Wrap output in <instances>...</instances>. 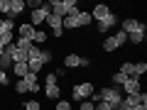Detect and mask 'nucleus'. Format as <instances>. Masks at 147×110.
Returning <instances> with one entry per match:
<instances>
[{
	"instance_id": "obj_1",
	"label": "nucleus",
	"mask_w": 147,
	"mask_h": 110,
	"mask_svg": "<svg viewBox=\"0 0 147 110\" xmlns=\"http://www.w3.org/2000/svg\"><path fill=\"white\" fill-rule=\"evenodd\" d=\"M49 10H52V15H57V17L64 20V17L79 12V3L76 0H52L49 3Z\"/></svg>"
},
{
	"instance_id": "obj_2",
	"label": "nucleus",
	"mask_w": 147,
	"mask_h": 110,
	"mask_svg": "<svg viewBox=\"0 0 147 110\" xmlns=\"http://www.w3.org/2000/svg\"><path fill=\"white\" fill-rule=\"evenodd\" d=\"M98 95H100V100H103V103H108V105H110V108H118V105L123 103V93L115 88V86L98 91Z\"/></svg>"
},
{
	"instance_id": "obj_3",
	"label": "nucleus",
	"mask_w": 147,
	"mask_h": 110,
	"mask_svg": "<svg viewBox=\"0 0 147 110\" xmlns=\"http://www.w3.org/2000/svg\"><path fill=\"white\" fill-rule=\"evenodd\" d=\"M91 93H93V83H88V81H84V83H76L71 88V98L76 100V103H81V100H88Z\"/></svg>"
},
{
	"instance_id": "obj_4",
	"label": "nucleus",
	"mask_w": 147,
	"mask_h": 110,
	"mask_svg": "<svg viewBox=\"0 0 147 110\" xmlns=\"http://www.w3.org/2000/svg\"><path fill=\"white\" fill-rule=\"evenodd\" d=\"M52 15V10H49V3H42V5L37 7V10L30 12V25L37 27V25H42V22H47V17Z\"/></svg>"
},
{
	"instance_id": "obj_5",
	"label": "nucleus",
	"mask_w": 147,
	"mask_h": 110,
	"mask_svg": "<svg viewBox=\"0 0 147 110\" xmlns=\"http://www.w3.org/2000/svg\"><path fill=\"white\" fill-rule=\"evenodd\" d=\"M20 81L27 86V93H39V88H42L39 81H37V73H27V76H22Z\"/></svg>"
},
{
	"instance_id": "obj_6",
	"label": "nucleus",
	"mask_w": 147,
	"mask_h": 110,
	"mask_svg": "<svg viewBox=\"0 0 147 110\" xmlns=\"http://www.w3.org/2000/svg\"><path fill=\"white\" fill-rule=\"evenodd\" d=\"M115 25H118V15H115V12H110L108 17H103V20L98 22V32H100V34H103V32H110Z\"/></svg>"
},
{
	"instance_id": "obj_7",
	"label": "nucleus",
	"mask_w": 147,
	"mask_h": 110,
	"mask_svg": "<svg viewBox=\"0 0 147 110\" xmlns=\"http://www.w3.org/2000/svg\"><path fill=\"white\" fill-rule=\"evenodd\" d=\"M47 25L52 27V34L57 37V39H59V37H64V27H61V17H57V15H49V17H47Z\"/></svg>"
},
{
	"instance_id": "obj_8",
	"label": "nucleus",
	"mask_w": 147,
	"mask_h": 110,
	"mask_svg": "<svg viewBox=\"0 0 147 110\" xmlns=\"http://www.w3.org/2000/svg\"><path fill=\"white\" fill-rule=\"evenodd\" d=\"M25 10H27L25 0H10V12H7V17H10V20H15V17L22 15Z\"/></svg>"
},
{
	"instance_id": "obj_9",
	"label": "nucleus",
	"mask_w": 147,
	"mask_h": 110,
	"mask_svg": "<svg viewBox=\"0 0 147 110\" xmlns=\"http://www.w3.org/2000/svg\"><path fill=\"white\" fill-rule=\"evenodd\" d=\"M123 103L127 105V108H135V105H140V103H147V93H132V95H127V98H123Z\"/></svg>"
},
{
	"instance_id": "obj_10",
	"label": "nucleus",
	"mask_w": 147,
	"mask_h": 110,
	"mask_svg": "<svg viewBox=\"0 0 147 110\" xmlns=\"http://www.w3.org/2000/svg\"><path fill=\"white\" fill-rule=\"evenodd\" d=\"M34 30H37V27H32L30 22H25V25H17V34H20V39H30V42H32Z\"/></svg>"
},
{
	"instance_id": "obj_11",
	"label": "nucleus",
	"mask_w": 147,
	"mask_h": 110,
	"mask_svg": "<svg viewBox=\"0 0 147 110\" xmlns=\"http://www.w3.org/2000/svg\"><path fill=\"white\" fill-rule=\"evenodd\" d=\"M123 88H125V93H127V95H132V93H140V78H135V76L125 78Z\"/></svg>"
},
{
	"instance_id": "obj_12",
	"label": "nucleus",
	"mask_w": 147,
	"mask_h": 110,
	"mask_svg": "<svg viewBox=\"0 0 147 110\" xmlns=\"http://www.w3.org/2000/svg\"><path fill=\"white\" fill-rule=\"evenodd\" d=\"M145 37H147V30H145V25H140V30H135L132 34H127V42L142 44V42H145Z\"/></svg>"
},
{
	"instance_id": "obj_13",
	"label": "nucleus",
	"mask_w": 147,
	"mask_h": 110,
	"mask_svg": "<svg viewBox=\"0 0 147 110\" xmlns=\"http://www.w3.org/2000/svg\"><path fill=\"white\" fill-rule=\"evenodd\" d=\"M108 15H110V7H108V5H96L93 10H91V17L98 20V22L103 20V17H108Z\"/></svg>"
},
{
	"instance_id": "obj_14",
	"label": "nucleus",
	"mask_w": 147,
	"mask_h": 110,
	"mask_svg": "<svg viewBox=\"0 0 147 110\" xmlns=\"http://www.w3.org/2000/svg\"><path fill=\"white\" fill-rule=\"evenodd\" d=\"M140 25H142V22H137V20H132V17H127V20H123V32H125V34H132L135 30H140Z\"/></svg>"
},
{
	"instance_id": "obj_15",
	"label": "nucleus",
	"mask_w": 147,
	"mask_h": 110,
	"mask_svg": "<svg viewBox=\"0 0 147 110\" xmlns=\"http://www.w3.org/2000/svg\"><path fill=\"white\" fill-rule=\"evenodd\" d=\"M79 64H81V56H79V54H69V56L64 59L61 66H64V68H79Z\"/></svg>"
},
{
	"instance_id": "obj_16",
	"label": "nucleus",
	"mask_w": 147,
	"mask_h": 110,
	"mask_svg": "<svg viewBox=\"0 0 147 110\" xmlns=\"http://www.w3.org/2000/svg\"><path fill=\"white\" fill-rule=\"evenodd\" d=\"M91 22H93L91 12H86V10H79V15H76V25H79V27H86V25H91Z\"/></svg>"
},
{
	"instance_id": "obj_17",
	"label": "nucleus",
	"mask_w": 147,
	"mask_h": 110,
	"mask_svg": "<svg viewBox=\"0 0 147 110\" xmlns=\"http://www.w3.org/2000/svg\"><path fill=\"white\" fill-rule=\"evenodd\" d=\"M12 71H15L17 78H22V76H27V73H30V66H27L25 61H20V64H12Z\"/></svg>"
},
{
	"instance_id": "obj_18",
	"label": "nucleus",
	"mask_w": 147,
	"mask_h": 110,
	"mask_svg": "<svg viewBox=\"0 0 147 110\" xmlns=\"http://www.w3.org/2000/svg\"><path fill=\"white\" fill-rule=\"evenodd\" d=\"M44 42H47V32H44V30H34V37H32V44H34V47H42Z\"/></svg>"
},
{
	"instance_id": "obj_19",
	"label": "nucleus",
	"mask_w": 147,
	"mask_h": 110,
	"mask_svg": "<svg viewBox=\"0 0 147 110\" xmlns=\"http://www.w3.org/2000/svg\"><path fill=\"white\" fill-rule=\"evenodd\" d=\"M12 47H15V44H12ZM27 59H30V52H20V49L12 52V64H20V61L27 64Z\"/></svg>"
},
{
	"instance_id": "obj_20",
	"label": "nucleus",
	"mask_w": 147,
	"mask_h": 110,
	"mask_svg": "<svg viewBox=\"0 0 147 110\" xmlns=\"http://www.w3.org/2000/svg\"><path fill=\"white\" fill-rule=\"evenodd\" d=\"M59 86H44V95H47L49 100H59Z\"/></svg>"
},
{
	"instance_id": "obj_21",
	"label": "nucleus",
	"mask_w": 147,
	"mask_h": 110,
	"mask_svg": "<svg viewBox=\"0 0 147 110\" xmlns=\"http://www.w3.org/2000/svg\"><path fill=\"white\" fill-rule=\"evenodd\" d=\"M118 47H120V44L115 42V37H105V42H103V52H108V54H110V52H115Z\"/></svg>"
},
{
	"instance_id": "obj_22",
	"label": "nucleus",
	"mask_w": 147,
	"mask_h": 110,
	"mask_svg": "<svg viewBox=\"0 0 147 110\" xmlns=\"http://www.w3.org/2000/svg\"><path fill=\"white\" fill-rule=\"evenodd\" d=\"M12 44H15V49H20V52H30V49H32V42H30V39H20V37H17Z\"/></svg>"
},
{
	"instance_id": "obj_23",
	"label": "nucleus",
	"mask_w": 147,
	"mask_h": 110,
	"mask_svg": "<svg viewBox=\"0 0 147 110\" xmlns=\"http://www.w3.org/2000/svg\"><path fill=\"white\" fill-rule=\"evenodd\" d=\"M120 73H123V76H127V78L135 76V64H132V61H125V64L120 66Z\"/></svg>"
},
{
	"instance_id": "obj_24",
	"label": "nucleus",
	"mask_w": 147,
	"mask_h": 110,
	"mask_svg": "<svg viewBox=\"0 0 147 110\" xmlns=\"http://www.w3.org/2000/svg\"><path fill=\"white\" fill-rule=\"evenodd\" d=\"M27 66H30V73H39L44 64H42V61H37V59H30V61H27Z\"/></svg>"
},
{
	"instance_id": "obj_25",
	"label": "nucleus",
	"mask_w": 147,
	"mask_h": 110,
	"mask_svg": "<svg viewBox=\"0 0 147 110\" xmlns=\"http://www.w3.org/2000/svg\"><path fill=\"white\" fill-rule=\"evenodd\" d=\"M145 73H147V64L145 61L135 64V78H140V76H145Z\"/></svg>"
},
{
	"instance_id": "obj_26",
	"label": "nucleus",
	"mask_w": 147,
	"mask_h": 110,
	"mask_svg": "<svg viewBox=\"0 0 147 110\" xmlns=\"http://www.w3.org/2000/svg\"><path fill=\"white\" fill-rule=\"evenodd\" d=\"M125 78H127V76H123L120 71H118V73H113V83H115V86H123V83H125Z\"/></svg>"
},
{
	"instance_id": "obj_27",
	"label": "nucleus",
	"mask_w": 147,
	"mask_h": 110,
	"mask_svg": "<svg viewBox=\"0 0 147 110\" xmlns=\"http://www.w3.org/2000/svg\"><path fill=\"white\" fill-rule=\"evenodd\" d=\"M42 105H39V100H27L25 103V110H39Z\"/></svg>"
},
{
	"instance_id": "obj_28",
	"label": "nucleus",
	"mask_w": 147,
	"mask_h": 110,
	"mask_svg": "<svg viewBox=\"0 0 147 110\" xmlns=\"http://www.w3.org/2000/svg\"><path fill=\"white\" fill-rule=\"evenodd\" d=\"M113 37H115V42H118V44H120V47H123V44H125V42H127V34H125V32H123V30H120V32H118V34H113Z\"/></svg>"
},
{
	"instance_id": "obj_29",
	"label": "nucleus",
	"mask_w": 147,
	"mask_h": 110,
	"mask_svg": "<svg viewBox=\"0 0 147 110\" xmlns=\"http://www.w3.org/2000/svg\"><path fill=\"white\" fill-rule=\"evenodd\" d=\"M0 12L7 17V12H10V0H0Z\"/></svg>"
},
{
	"instance_id": "obj_30",
	"label": "nucleus",
	"mask_w": 147,
	"mask_h": 110,
	"mask_svg": "<svg viewBox=\"0 0 147 110\" xmlns=\"http://www.w3.org/2000/svg\"><path fill=\"white\" fill-rule=\"evenodd\" d=\"M96 108V103H91V100H81L79 103V110H93Z\"/></svg>"
},
{
	"instance_id": "obj_31",
	"label": "nucleus",
	"mask_w": 147,
	"mask_h": 110,
	"mask_svg": "<svg viewBox=\"0 0 147 110\" xmlns=\"http://www.w3.org/2000/svg\"><path fill=\"white\" fill-rule=\"evenodd\" d=\"M57 110H71V103L69 100H57Z\"/></svg>"
},
{
	"instance_id": "obj_32",
	"label": "nucleus",
	"mask_w": 147,
	"mask_h": 110,
	"mask_svg": "<svg viewBox=\"0 0 147 110\" xmlns=\"http://www.w3.org/2000/svg\"><path fill=\"white\" fill-rule=\"evenodd\" d=\"M15 93H27V86L22 83V81H17V83H15Z\"/></svg>"
},
{
	"instance_id": "obj_33",
	"label": "nucleus",
	"mask_w": 147,
	"mask_h": 110,
	"mask_svg": "<svg viewBox=\"0 0 147 110\" xmlns=\"http://www.w3.org/2000/svg\"><path fill=\"white\" fill-rule=\"evenodd\" d=\"M25 5H27V7H32V10H37V7L42 5V0H27Z\"/></svg>"
},
{
	"instance_id": "obj_34",
	"label": "nucleus",
	"mask_w": 147,
	"mask_h": 110,
	"mask_svg": "<svg viewBox=\"0 0 147 110\" xmlns=\"http://www.w3.org/2000/svg\"><path fill=\"white\" fill-rule=\"evenodd\" d=\"M47 86H57V76H54V73L47 76Z\"/></svg>"
},
{
	"instance_id": "obj_35",
	"label": "nucleus",
	"mask_w": 147,
	"mask_h": 110,
	"mask_svg": "<svg viewBox=\"0 0 147 110\" xmlns=\"http://www.w3.org/2000/svg\"><path fill=\"white\" fill-rule=\"evenodd\" d=\"M3 83L7 86V73H5V71H0V86H3Z\"/></svg>"
},
{
	"instance_id": "obj_36",
	"label": "nucleus",
	"mask_w": 147,
	"mask_h": 110,
	"mask_svg": "<svg viewBox=\"0 0 147 110\" xmlns=\"http://www.w3.org/2000/svg\"><path fill=\"white\" fill-rule=\"evenodd\" d=\"M54 76H66V68H64V66H59V68H57V73H54Z\"/></svg>"
},
{
	"instance_id": "obj_37",
	"label": "nucleus",
	"mask_w": 147,
	"mask_h": 110,
	"mask_svg": "<svg viewBox=\"0 0 147 110\" xmlns=\"http://www.w3.org/2000/svg\"><path fill=\"white\" fill-rule=\"evenodd\" d=\"M88 64H91V59H86V56H81V64H79V66H84V68H86V66H88Z\"/></svg>"
},
{
	"instance_id": "obj_38",
	"label": "nucleus",
	"mask_w": 147,
	"mask_h": 110,
	"mask_svg": "<svg viewBox=\"0 0 147 110\" xmlns=\"http://www.w3.org/2000/svg\"><path fill=\"white\" fill-rule=\"evenodd\" d=\"M132 110H147V103H140V105H135Z\"/></svg>"
},
{
	"instance_id": "obj_39",
	"label": "nucleus",
	"mask_w": 147,
	"mask_h": 110,
	"mask_svg": "<svg viewBox=\"0 0 147 110\" xmlns=\"http://www.w3.org/2000/svg\"><path fill=\"white\" fill-rule=\"evenodd\" d=\"M108 110H118V108H108Z\"/></svg>"
}]
</instances>
